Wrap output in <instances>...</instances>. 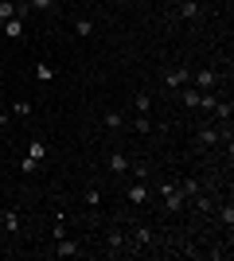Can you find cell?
Masks as SVG:
<instances>
[{
  "label": "cell",
  "mask_w": 234,
  "mask_h": 261,
  "mask_svg": "<svg viewBox=\"0 0 234 261\" xmlns=\"http://www.w3.org/2000/svg\"><path fill=\"white\" fill-rule=\"evenodd\" d=\"M160 199H164V211H168V215H179V211H184V203H188V199H184V191L176 187V179L160 184Z\"/></svg>",
  "instance_id": "cell-1"
},
{
  "label": "cell",
  "mask_w": 234,
  "mask_h": 261,
  "mask_svg": "<svg viewBox=\"0 0 234 261\" xmlns=\"http://www.w3.org/2000/svg\"><path fill=\"white\" fill-rule=\"evenodd\" d=\"M188 82H191L195 90H203V94H211V90L219 86V70H215V66H203V70H195Z\"/></svg>",
  "instance_id": "cell-2"
},
{
  "label": "cell",
  "mask_w": 234,
  "mask_h": 261,
  "mask_svg": "<svg viewBox=\"0 0 234 261\" xmlns=\"http://www.w3.org/2000/svg\"><path fill=\"white\" fill-rule=\"evenodd\" d=\"M125 246H129V250H152V246H156V234L148 226H137L133 234H125Z\"/></svg>",
  "instance_id": "cell-3"
},
{
  "label": "cell",
  "mask_w": 234,
  "mask_h": 261,
  "mask_svg": "<svg viewBox=\"0 0 234 261\" xmlns=\"http://www.w3.org/2000/svg\"><path fill=\"white\" fill-rule=\"evenodd\" d=\"M148 195H152V187H148L145 179H137L133 187H125V199H129L133 207H145V203H148Z\"/></svg>",
  "instance_id": "cell-4"
},
{
  "label": "cell",
  "mask_w": 234,
  "mask_h": 261,
  "mask_svg": "<svg viewBox=\"0 0 234 261\" xmlns=\"http://www.w3.org/2000/svg\"><path fill=\"white\" fill-rule=\"evenodd\" d=\"M188 78H191L188 66H172V70H164V86L168 90H184V86H188Z\"/></svg>",
  "instance_id": "cell-5"
},
{
  "label": "cell",
  "mask_w": 234,
  "mask_h": 261,
  "mask_svg": "<svg viewBox=\"0 0 234 261\" xmlns=\"http://www.w3.org/2000/svg\"><path fill=\"white\" fill-rule=\"evenodd\" d=\"M223 141V129H215V125H203L199 133H195V144L199 148H211V144H219Z\"/></svg>",
  "instance_id": "cell-6"
},
{
  "label": "cell",
  "mask_w": 234,
  "mask_h": 261,
  "mask_svg": "<svg viewBox=\"0 0 234 261\" xmlns=\"http://www.w3.org/2000/svg\"><path fill=\"white\" fill-rule=\"evenodd\" d=\"M51 253H55V257H78L82 250H78L74 238H55V250H51Z\"/></svg>",
  "instance_id": "cell-7"
},
{
  "label": "cell",
  "mask_w": 234,
  "mask_h": 261,
  "mask_svg": "<svg viewBox=\"0 0 234 261\" xmlns=\"http://www.w3.org/2000/svg\"><path fill=\"white\" fill-rule=\"evenodd\" d=\"M0 32L8 35V39H23V35H28V32H23V16H12V20H4V23H0Z\"/></svg>",
  "instance_id": "cell-8"
},
{
  "label": "cell",
  "mask_w": 234,
  "mask_h": 261,
  "mask_svg": "<svg viewBox=\"0 0 234 261\" xmlns=\"http://www.w3.org/2000/svg\"><path fill=\"white\" fill-rule=\"evenodd\" d=\"M211 113H215L219 121H230V117H234V101H230V98H215Z\"/></svg>",
  "instance_id": "cell-9"
},
{
  "label": "cell",
  "mask_w": 234,
  "mask_h": 261,
  "mask_svg": "<svg viewBox=\"0 0 234 261\" xmlns=\"http://www.w3.org/2000/svg\"><path fill=\"white\" fill-rule=\"evenodd\" d=\"M121 250H129V246H125V234H121V230H113L110 238H106V253H113V257H117Z\"/></svg>",
  "instance_id": "cell-10"
},
{
  "label": "cell",
  "mask_w": 234,
  "mask_h": 261,
  "mask_svg": "<svg viewBox=\"0 0 234 261\" xmlns=\"http://www.w3.org/2000/svg\"><path fill=\"white\" fill-rule=\"evenodd\" d=\"M203 8H199V0H184L179 4V20H199Z\"/></svg>",
  "instance_id": "cell-11"
},
{
  "label": "cell",
  "mask_w": 234,
  "mask_h": 261,
  "mask_svg": "<svg viewBox=\"0 0 234 261\" xmlns=\"http://www.w3.org/2000/svg\"><path fill=\"white\" fill-rule=\"evenodd\" d=\"M0 230H4V234H16V230H20V215H16V211H4V215H0Z\"/></svg>",
  "instance_id": "cell-12"
},
{
  "label": "cell",
  "mask_w": 234,
  "mask_h": 261,
  "mask_svg": "<svg viewBox=\"0 0 234 261\" xmlns=\"http://www.w3.org/2000/svg\"><path fill=\"white\" fill-rule=\"evenodd\" d=\"M74 35L78 39H90V35H94V20H90V16H78L74 20Z\"/></svg>",
  "instance_id": "cell-13"
},
{
  "label": "cell",
  "mask_w": 234,
  "mask_h": 261,
  "mask_svg": "<svg viewBox=\"0 0 234 261\" xmlns=\"http://www.w3.org/2000/svg\"><path fill=\"white\" fill-rule=\"evenodd\" d=\"M110 172L113 175H125V172H129V156H125V152H113L110 156Z\"/></svg>",
  "instance_id": "cell-14"
},
{
  "label": "cell",
  "mask_w": 234,
  "mask_h": 261,
  "mask_svg": "<svg viewBox=\"0 0 234 261\" xmlns=\"http://www.w3.org/2000/svg\"><path fill=\"white\" fill-rule=\"evenodd\" d=\"M133 129L141 133V137H148V133L156 129V125H152V117H148V113H137V121H133Z\"/></svg>",
  "instance_id": "cell-15"
},
{
  "label": "cell",
  "mask_w": 234,
  "mask_h": 261,
  "mask_svg": "<svg viewBox=\"0 0 234 261\" xmlns=\"http://www.w3.org/2000/svg\"><path fill=\"white\" fill-rule=\"evenodd\" d=\"M35 78H39V82H55V66L51 63H35Z\"/></svg>",
  "instance_id": "cell-16"
},
{
  "label": "cell",
  "mask_w": 234,
  "mask_h": 261,
  "mask_svg": "<svg viewBox=\"0 0 234 261\" xmlns=\"http://www.w3.org/2000/svg\"><path fill=\"white\" fill-rule=\"evenodd\" d=\"M28 156H32V160H43V156H47V144L39 141V137H32V144H28Z\"/></svg>",
  "instance_id": "cell-17"
},
{
  "label": "cell",
  "mask_w": 234,
  "mask_h": 261,
  "mask_svg": "<svg viewBox=\"0 0 234 261\" xmlns=\"http://www.w3.org/2000/svg\"><path fill=\"white\" fill-rule=\"evenodd\" d=\"M129 172H133V179H148V164L145 160H129Z\"/></svg>",
  "instance_id": "cell-18"
},
{
  "label": "cell",
  "mask_w": 234,
  "mask_h": 261,
  "mask_svg": "<svg viewBox=\"0 0 234 261\" xmlns=\"http://www.w3.org/2000/svg\"><path fill=\"white\" fill-rule=\"evenodd\" d=\"M191 207L199 211V215H207V211H211V199H207V195H199V191H195V195H191Z\"/></svg>",
  "instance_id": "cell-19"
},
{
  "label": "cell",
  "mask_w": 234,
  "mask_h": 261,
  "mask_svg": "<svg viewBox=\"0 0 234 261\" xmlns=\"http://www.w3.org/2000/svg\"><path fill=\"white\" fill-rule=\"evenodd\" d=\"M133 106H137V113H148V109H152V98H148V94H133Z\"/></svg>",
  "instance_id": "cell-20"
},
{
  "label": "cell",
  "mask_w": 234,
  "mask_h": 261,
  "mask_svg": "<svg viewBox=\"0 0 234 261\" xmlns=\"http://www.w3.org/2000/svg\"><path fill=\"white\" fill-rule=\"evenodd\" d=\"M101 125H106V129H121V113H117V109H110V113L101 117Z\"/></svg>",
  "instance_id": "cell-21"
},
{
  "label": "cell",
  "mask_w": 234,
  "mask_h": 261,
  "mask_svg": "<svg viewBox=\"0 0 234 261\" xmlns=\"http://www.w3.org/2000/svg\"><path fill=\"white\" fill-rule=\"evenodd\" d=\"M16 16V0H0V23Z\"/></svg>",
  "instance_id": "cell-22"
},
{
  "label": "cell",
  "mask_w": 234,
  "mask_h": 261,
  "mask_svg": "<svg viewBox=\"0 0 234 261\" xmlns=\"http://www.w3.org/2000/svg\"><path fill=\"white\" fill-rule=\"evenodd\" d=\"M28 8H32V12H51V8H55V0H28Z\"/></svg>",
  "instance_id": "cell-23"
},
{
  "label": "cell",
  "mask_w": 234,
  "mask_h": 261,
  "mask_svg": "<svg viewBox=\"0 0 234 261\" xmlns=\"http://www.w3.org/2000/svg\"><path fill=\"white\" fill-rule=\"evenodd\" d=\"M176 187L184 191V199H191L195 191H199V184H195V179H184V184H176Z\"/></svg>",
  "instance_id": "cell-24"
},
{
  "label": "cell",
  "mask_w": 234,
  "mask_h": 261,
  "mask_svg": "<svg viewBox=\"0 0 234 261\" xmlns=\"http://www.w3.org/2000/svg\"><path fill=\"white\" fill-rule=\"evenodd\" d=\"M219 218H223L226 226H234V207H230V203H223V207H219Z\"/></svg>",
  "instance_id": "cell-25"
},
{
  "label": "cell",
  "mask_w": 234,
  "mask_h": 261,
  "mask_svg": "<svg viewBox=\"0 0 234 261\" xmlns=\"http://www.w3.org/2000/svg\"><path fill=\"white\" fill-rule=\"evenodd\" d=\"M35 168H39V160H32V156H23V160H20V172H23V175H32Z\"/></svg>",
  "instance_id": "cell-26"
},
{
  "label": "cell",
  "mask_w": 234,
  "mask_h": 261,
  "mask_svg": "<svg viewBox=\"0 0 234 261\" xmlns=\"http://www.w3.org/2000/svg\"><path fill=\"white\" fill-rule=\"evenodd\" d=\"M12 113H16V117H28V113H32V101H16V106H12Z\"/></svg>",
  "instance_id": "cell-27"
},
{
  "label": "cell",
  "mask_w": 234,
  "mask_h": 261,
  "mask_svg": "<svg viewBox=\"0 0 234 261\" xmlns=\"http://www.w3.org/2000/svg\"><path fill=\"white\" fill-rule=\"evenodd\" d=\"M86 207H101V191H94V187H90V191H86Z\"/></svg>",
  "instance_id": "cell-28"
},
{
  "label": "cell",
  "mask_w": 234,
  "mask_h": 261,
  "mask_svg": "<svg viewBox=\"0 0 234 261\" xmlns=\"http://www.w3.org/2000/svg\"><path fill=\"white\" fill-rule=\"evenodd\" d=\"M4 125H8V121H4V113H0V129H4Z\"/></svg>",
  "instance_id": "cell-29"
},
{
  "label": "cell",
  "mask_w": 234,
  "mask_h": 261,
  "mask_svg": "<svg viewBox=\"0 0 234 261\" xmlns=\"http://www.w3.org/2000/svg\"><path fill=\"white\" fill-rule=\"evenodd\" d=\"M55 4H59V0H55Z\"/></svg>",
  "instance_id": "cell-30"
}]
</instances>
